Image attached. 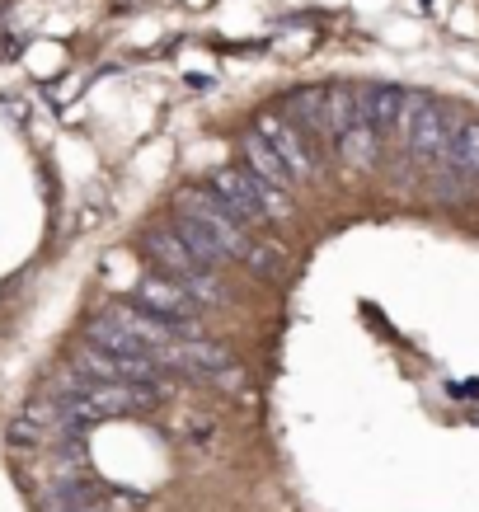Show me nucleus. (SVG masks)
Returning a JSON list of instances; mask_svg holds the SVG:
<instances>
[{
	"instance_id": "1",
	"label": "nucleus",
	"mask_w": 479,
	"mask_h": 512,
	"mask_svg": "<svg viewBox=\"0 0 479 512\" xmlns=\"http://www.w3.org/2000/svg\"><path fill=\"white\" fill-rule=\"evenodd\" d=\"M141 249H146V259L155 264V273H165L170 282H179L184 292H193L202 306H221L226 296H221V282H217V268H207L193 254L184 235L170 226H151V231L141 235Z\"/></svg>"
},
{
	"instance_id": "2",
	"label": "nucleus",
	"mask_w": 479,
	"mask_h": 512,
	"mask_svg": "<svg viewBox=\"0 0 479 512\" xmlns=\"http://www.w3.org/2000/svg\"><path fill=\"white\" fill-rule=\"evenodd\" d=\"M456 123H461V109L437 104L433 94H409V109H404V123H400L404 156L418 160V165H437Z\"/></svg>"
},
{
	"instance_id": "3",
	"label": "nucleus",
	"mask_w": 479,
	"mask_h": 512,
	"mask_svg": "<svg viewBox=\"0 0 479 512\" xmlns=\"http://www.w3.org/2000/svg\"><path fill=\"white\" fill-rule=\"evenodd\" d=\"M174 217L198 221L202 231L217 240V249L226 254V259H240V249H245L249 235H254L207 184H184V188H179V193H174Z\"/></svg>"
},
{
	"instance_id": "4",
	"label": "nucleus",
	"mask_w": 479,
	"mask_h": 512,
	"mask_svg": "<svg viewBox=\"0 0 479 512\" xmlns=\"http://www.w3.org/2000/svg\"><path fill=\"white\" fill-rule=\"evenodd\" d=\"M132 301H137L141 311L160 315L165 325H174L179 334H202V306L193 292H184L179 282H170L165 273H151V278L137 282V292H132Z\"/></svg>"
},
{
	"instance_id": "5",
	"label": "nucleus",
	"mask_w": 479,
	"mask_h": 512,
	"mask_svg": "<svg viewBox=\"0 0 479 512\" xmlns=\"http://www.w3.org/2000/svg\"><path fill=\"white\" fill-rule=\"evenodd\" d=\"M254 132H259L273 151H278V160L292 170L296 184H315L320 179V160H315V141L301 132V127H292L282 113H259L254 118Z\"/></svg>"
},
{
	"instance_id": "6",
	"label": "nucleus",
	"mask_w": 479,
	"mask_h": 512,
	"mask_svg": "<svg viewBox=\"0 0 479 512\" xmlns=\"http://www.w3.org/2000/svg\"><path fill=\"white\" fill-rule=\"evenodd\" d=\"M207 188L231 207L235 217L245 221L249 231H268V212H263V202H259V184H254V174H249L245 165H226V170H217L212 179H207Z\"/></svg>"
},
{
	"instance_id": "7",
	"label": "nucleus",
	"mask_w": 479,
	"mask_h": 512,
	"mask_svg": "<svg viewBox=\"0 0 479 512\" xmlns=\"http://www.w3.org/2000/svg\"><path fill=\"white\" fill-rule=\"evenodd\" d=\"M404 109H409V90H400V85H362V90H357V113H362L381 137H400Z\"/></svg>"
},
{
	"instance_id": "8",
	"label": "nucleus",
	"mask_w": 479,
	"mask_h": 512,
	"mask_svg": "<svg viewBox=\"0 0 479 512\" xmlns=\"http://www.w3.org/2000/svg\"><path fill=\"white\" fill-rule=\"evenodd\" d=\"M113 320V325H123L127 334H132V339H141L146 343V348H151L155 357L165 353V348H170L174 339H184V334H179V329L174 325H165V320H160V315H151V311H141L137 301H113L109 311H104ZM160 367H165V362H160Z\"/></svg>"
},
{
	"instance_id": "9",
	"label": "nucleus",
	"mask_w": 479,
	"mask_h": 512,
	"mask_svg": "<svg viewBox=\"0 0 479 512\" xmlns=\"http://www.w3.org/2000/svg\"><path fill=\"white\" fill-rule=\"evenodd\" d=\"M442 174H451V179H461L465 188L479 179V118H470V113H461V123L451 127L447 137V151H442Z\"/></svg>"
},
{
	"instance_id": "10",
	"label": "nucleus",
	"mask_w": 479,
	"mask_h": 512,
	"mask_svg": "<svg viewBox=\"0 0 479 512\" xmlns=\"http://www.w3.org/2000/svg\"><path fill=\"white\" fill-rule=\"evenodd\" d=\"M240 156H245V170L254 174V179H263V184H273V188H282V193H296V179H292V170L278 160V151L268 146V141L249 127L245 137H240Z\"/></svg>"
},
{
	"instance_id": "11",
	"label": "nucleus",
	"mask_w": 479,
	"mask_h": 512,
	"mask_svg": "<svg viewBox=\"0 0 479 512\" xmlns=\"http://www.w3.org/2000/svg\"><path fill=\"white\" fill-rule=\"evenodd\" d=\"M325 104H329V85H306V90H292L282 99V118L301 127L310 141H320L325 137Z\"/></svg>"
},
{
	"instance_id": "12",
	"label": "nucleus",
	"mask_w": 479,
	"mask_h": 512,
	"mask_svg": "<svg viewBox=\"0 0 479 512\" xmlns=\"http://www.w3.org/2000/svg\"><path fill=\"white\" fill-rule=\"evenodd\" d=\"M381 132L367 123V118H357L348 132H343L339 141H334V151H339V160L348 165V170H357V174H371L376 170V160H381Z\"/></svg>"
},
{
	"instance_id": "13",
	"label": "nucleus",
	"mask_w": 479,
	"mask_h": 512,
	"mask_svg": "<svg viewBox=\"0 0 479 512\" xmlns=\"http://www.w3.org/2000/svg\"><path fill=\"white\" fill-rule=\"evenodd\" d=\"M80 343H90V348H99V353H113V357H155L151 348L141 339H132L123 325H113L109 315H94L90 325H85V339ZM160 362V357H155Z\"/></svg>"
},
{
	"instance_id": "14",
	"label": "nucleus",
	"mask_w": 479,
	"mask_h": 512,
	"mask_svg": "<svg viewBox=\"0 0 479 512\" xmlns=\"http://www.w3.org/2000/svg\"><path fill=\"white\" fill-rule=\"evenodd\" d=\"M240 259H245V268L263 282L287 278V249H282L278 240H268V235H249V245L240 249Z\"/></svg>"
},
{
	"instance_id": "15",
	"label": "nucleus",
	"mask_w": 479,
	"mask_h": 512,
	"mask_svg": "<svg viewBox=\"0 0 479 512\" xmlns=\"http://www.w3.org/2000/svg\"><path fill=\"white\" fill-rule=\"evenodd\" d=\"M357 85H329V104H325V137L339 141L348 127L357 123Z\"/></svg>"
},
{
	"instance_id": "16",
	"label": "nucleus",
	"mask_w": 479,
	"mask_h": 512,
	"mask_svg": "<svg viewBox=\"0 0 479 512\" xmlns=\"http://www.w3.org/2000/svg\"><path fill=\"white\" fill-rule=\"evenodd\" d=\"M90 503H99L94 498V484H57V489H47L43 498H38V512H85Z\"/></svg>"
},
{
	"instance_id": "17",
	"label": "nucleus",
	"mask_w": 479,
	"mask_h": 512,
	"mask_svg": "<svg viewBox=\"0 0 479 512\" xmlns=\"http://www.w3.org/2000/svg\"><path fill=\"white\" fill-rule=\"evenodd\" d=\"M174 231H179V235H184V240H188V245H193V254H198V259H202V264H207V268H221V264H231V259H226V254H221V249H217V240H212V235L202 231L198 221H188V217H174Z\"/></svg>"
},
{
	"instance_id": "18",
	"label": "nucleus",
	"mask_w": 479,
	"mask_h": 512,
	"mask_svg": "<svg viewBox=\"0 0 479 512\" xmlns=\"http://www.w3.org/2000/svg\"><path fill=\"white\" fill-rule=\"evenodd\" d=\"M85 512H113V508H109V503H90V508H85Z\"/></svg>"
}]
</instances>
